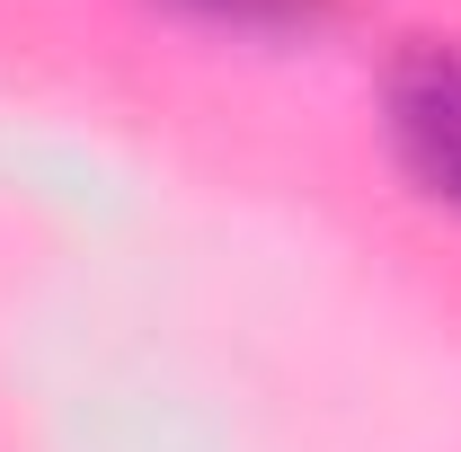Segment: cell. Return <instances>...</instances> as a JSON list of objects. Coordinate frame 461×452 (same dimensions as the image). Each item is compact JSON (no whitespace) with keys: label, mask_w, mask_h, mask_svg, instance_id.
Returning <instances> with one entry per match:
<instances>
[{"label":"cell","mask_w":461,"mask_h":452,"mask_svg":"<svg viewBox=\"0 0 461 452\" xmlns=\"http://www.w3.org/2000/svg\"><path fill=\"white\" fill-rule=\"evenodd\" d=\"M391 142L408 177L426 195L461 204V54L453 45H417L391 71Z\"/></svg>","instance_id":"1"},{"label":"cell","mask_w":461,"mask_h":452,"mask_svg":"<svg viewBox=\"0 0 461 452\" xmlns=\"http://www.w3.org/2000/svg\"><path fill=\"white\" fill-rule=\"evenodd\" d=\"M195 9H213V18H302L311 0H195Z\"/></svg>","instance_id":"2"}]
</instances>
